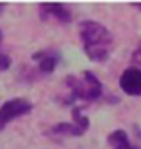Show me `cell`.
<instances>
[{
	"label": "cell",
	"instance_id": "1",
	"mask_svg": "<svg viewBox=\"0 0 141 149\" xmlns=\"http://www.w3.org/2000/svg\"><path fill=\"white\" fill-rule=\"evenodd\" d=\"M84 53L93 62H105L113 52V34L98 22L86 20L79 25Z\"/></svg>",
	"mask_w": 141,
	"mask_h": 149
},
{
	"label": "cell",
	"instance_id": "2",
	"mask_svg": "<svg viewBox=\"0 0 141 149\" xmlns=\"http://www.w3.org/2000/svg\"><path fill=\"white\" fill-rule=\"evenodd\" d=\"M68 87V94L63 100L64 105H73L77 100L80 101H97L102 96V82L97 78L93 71H82L80 78L68 74L64 80Z\"/></svg>",
	"mask_w": 141,
	"mask_h": 149
},
{
	"label": "cell",
	"instance_id": "3",
	"mask_svg": "<svg viewBox=\"0 0 141 149\" xmlns=\"http://www.w3.org/2000/svg\"><path fill=\"white\" fill-rule=\"evenodd\" d=\"M72 123H59L56 126H52V133L56 135H64V137H80L87 132L90 128V119L82 116L80 107L72 108Z\"/></svg>",
	"mask_w": 141,
	"mask_h": 149
},
{
	"label": "cell",
	"instance_id": "4",
	"mask_svg": "<svg viewBox=\"0 0 141 149\" xmlns=\"http://www.w3.org/2000/svg\"><path fill=\"white\" fill-rule=\"evenodd\" d=\"M32 110V103L25 98H13L7 100L2 107H0V132L14 119H18Z\"/></svg>",
	"mask_w": 141,
	"mask_h": 149
},
{
	"label": "cell",
	"instance_id": "5",
	"mask_svg": "<svg viewBox=\"0 0 141 149\" xmlns=\"http://www.w3.org/2000/svg\"><path fill=\"white\" fill-rule=\"evenodd\" d=\"M120 89L129 96H141V68H127L120 77Z\"/></svg>",
	"mask_w": 141,
	"mask_h": 149
},
{
	"label": "cell",
	"instance_id": "6",
	"mask_svg": "<svg viewBox=\"0 0 141 149\" xmlns=\"http://www.w3.org/2000/svg\"><path fill=\"white\" fill-rule=\"evenodd\" d=\"M39 18L47 20V18H54L59 23H70L72 22V11H70L64 4L57 2H45L39 4Z\"/></svg>",
	"mask_w": 141,
	"mask_h": 149
},
{
	"label": "cell",
	"instance_id": "7",
	"mask_svg": "<svg viewBox=\"0 0 141 149\" xmlns=\"http://www.w3.org/2000/svg\"><path fill=\"white\" fill-rule=\"evenodd\" d=\"M32 59L38 62V69L43 74H52L56 71L57 64H59V52L54 48H47L41 52H36L32 55Z\"/></svg>",
	"mask_w": 141,
	"mask_h": 149
},
{
	"label": "cell",
	"instance_id": "8",
	"mask_svg": "<svg viewBox=\"0 0 141 149\" xmlns=\"http://www.w3.org/2000/svg\"><path fill=\"white\" fill-rule=\"evenodd\" d=\"M107 140H109L111 149H139L137 146H134L129 140V135L125 130H114V132H111Z\"/></svg>",
	"mask_w": 141,
	"mask_h": 149
},
{
	"label": "cell",
	"instance_id": "9",
	"mask_svg": "<svg viewBox=\"0 0 141 149\" xmlns=\"http://www.w3.org/2000/svg\"><path fill=\"white\" fill-rule=\"evenodd\" d=\"M0 45H2V30H0ZM11 68V57L0 52V71H6Z\"/></svg>",
	"mask_w": 141,
	"mask_h": 149
},
{
	"label": "cell",
	"instance_id": "10",
	"mask_svg": "<svg viewBox=\"0 0 141 149\" xmlns=\"http://www.w3.org/2000/svg\"><path fill=\"white\" fill-rule=\"evenodd\" d=\"M132 62H134L136 66H141V41H139L137 48H136L134 53H132ZM136 66H134V68H136Z\"/></svg>",
	"mask_w": 141,
	"mask_h": 149
},
{
	"label": "cell",
	"instance_id": "11",
	"mask_svg": "<svg viewBox=\"0 0 141 149\" xmlns=\"http://www.w3.org/2000/svg\"><path fill=\"white\" fill-rule=\"evenodd\" d=\"M132 6H134L136 9H139V11H141V2H137V4H132Z\"/></svg>",
	"mask_w": 141,
	"mask_h": 149
},
{
	"label": "cell",
	"instance_id": "12",
	"mask_svg": "<svg viewBox=\"0 0 141 149\" xmlns=\"http://www.w3.org/2000/svg\"><path fill=\"white\" fill-rule=\"evenodd\" d=\"M4 6H6V4H0V13H2V11H4Z\"/></svg>",
	"mask_w": 141,
	"mask_h": 149
}]
</instances>
